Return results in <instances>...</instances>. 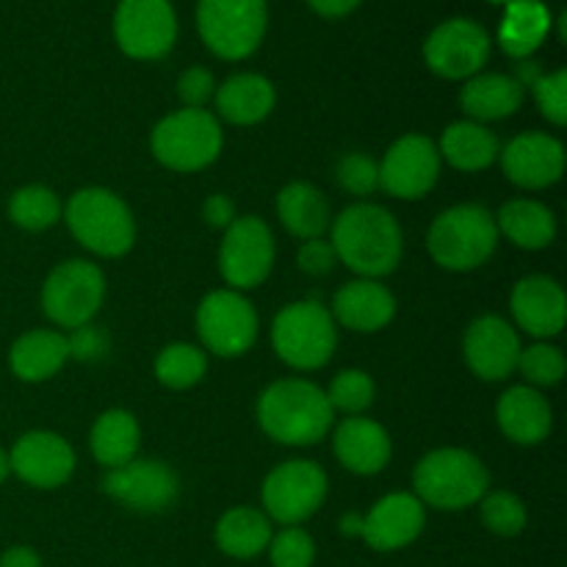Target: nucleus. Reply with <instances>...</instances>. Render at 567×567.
Returning a JSON list of instances; mask_svg holds the SVG:
<instances>
[{"label": "nucleus", "instance_id": "41", "mask_svg": "<svg viewBox=\"0 0 567 567\" xmlns=\"http://www.w3.org/2000/svg\"><path fill=\"white\" fill-rule=\"evenodd\" d=\"M532 86H535V100L540 114L551 125L563 127L567 122V72L557 70L551 75H540Z\"/></svg>", "mask_w": 567, "mask_h": 567}, {"label": "nucleus", "instance_id": "12", "mask_svg": "<svg viewBox=\"0 0 567 567\" xmlns=\"http://www.w3.org/2000/svg\"><path fill=\"white\" fill-rule=\"evenodd\" d=\"M275 266V236L258 216L233 219L219 247V271L233 291L264 286Z\"/></svg>", "mask_w": 567, "mask_h": 567}, {"label": "nucleus", "instance_id": "42", "mask_svg": "<svg viewBox=\"0 0 567 567\" xmlns=\"http://www.w3.org/2000/svg\"><path fill=\"white\" fill-rule=\"evenodd\" d=\"M177 94L186 109H205V103L216 94L214 75L205 66H188L177 81Z\"/></svg>", "mask_w": 567, "mask_h": 567}, {"label": "nucleus", "instance_id": "48", "mask_svg": "<svg viewBox=\"0 0 567 567\" xmlns=\"http://www.w3.org/2000/svg\"><path fill=\"white\" fill-rule=\"evenodd\" d=\"M9 474H11V465H9V454L3 452V449H0V485H3L6 480H9Z\"/></svg>", "mask_w": 567, "mask_h": 567}, {"label": "nucleus", "instance_id": "7", "mask_svg": "<svg viewBox=\"0 0 567 567\" xmlns=\"http://www.w3.org/2000/svg\"><path fill=\"white\" fill-rule=\"evenodd\" d=\"M221 125L210 111L181 109L153 127L150 147L158 164L175 172H199L221 153Z\"/></svg>", "mask_w": 567, "mask_h": 567}, {"label": "nucleus", "instance_id": "30", "mask_svg": "<svg viewBox=\"0 0 567 567\" xmlns=\"http://www.w3.org/2000/svg\"><path fill=\"white\" fill-rule=\"evenodd\" d=\"M277 214L286 230L291 236L302 238V241H313V238L324 236L330 227V205H327L324 194L310 183H288L280 194H277Z\"/></svg>", "mask_w": 567, "mask_h": 567}, {"label": "nucleus", "instance_id": "33", "mask_svg": "<svg viewBox=\"0 0 567 567\" xmlns=\"http://www.w3.org/2000/svg\"><path fill=\"white\" fill-rule=\"evenodd\" d=\"M271 520L255 507L227 509L216 524V546L233 559H252L269 548Z\"/></svg>", "mask_w": 567, "mask_h": 567}, {"label": "nucleus", "instance_id": "27", "mask_svg": "<svg viewBox=\"0 0 567 567\" xmlns=\"http://www.w3.org/2000/svg\"><path fill=\"white\" fill-rule=\"evenodd\" d=\"M524 103V86L518 78L502 75V72H485V75L468 78L460 92V105L471 122L507 120Z\"/></svg>", "mask_w": 567, "mask_h": 567}, {"label": "nucleus", "instance_id": "2", "mask_svg": "<svg viewBox=\"0 0 567 567\" xmlns=\"http://www.w3.org/2000/svg\"><path fill=\"white\" fill-rule=\"evenodd\" d=\"M336 410L327 393L308 380L271 382L258 399V424L282 446H313L330 432Z\"/></svg>", "mask_w": 567, "mask_h": 567}, {"label": "nucleus", "instance_id": "16", "mask_svg": "<svg viewBox=\"0 0 567 567\" xmlns=\"http://www.w3.org/2000/svg\"><path fill=\"white\" fill-rule=\"evenodd\" d=\"M103 491L136 513H164L177 498V474L161 460H131L105 474Z\"/></svg>", "mask_w": 567, "mask_h": 567}, {"label": "nucleus", "instance_id": "21", "mask_svg": "<svg viewBox=\"0 0 567 567\" xmlns=\"http://www.w3.org/2000/svg\"><path fill=\"white\" fill-rule=\"evenodd\" d=\"M426 526V507L413 493H391L380 498L360 524V535L374 551H399L419 540Z\"/></svg>", "mask_w": 567, "mask_h": 567}, {"label": "nucleus", "instance_id": "18", "mask_svg": "<svg viewBox=\"0 0 567 567\" xmlns=\"http://www.w3.org/2000/svg\"><path fill=\"white\" fill-rule=\"evenodd\" d=\"M465 363L480 380L498 382L507 380L518 369L520 338L509 321L502 316H480L471 321L463 341Z\"/></svg>", "mask_w": 567, "mask_h": 567}, {"label": "nucleus", "instance_id": "29", "mask_svg": "<svg viewBox=\"0 0 567 567\" xmlns=\"http://www.w3.org/2000/svg\"><path fill=\"white\" fill-rule=\"evenodd\" d=\"M89 446H92L94 460L103 468L114 471L136 460L138 446H142V430H138L136 415L127 410H109L100 415L89 435Z\"/></svg>", "mask_w": 567, "mask_h": 567}, {"label": "nucleus", "instance_id": "10", "mask_svg": "<svg viewBox=\"0 0 567 567\" xmlns=\"http://www.w3.org/2000/svg\"><path fill=\"white\" fill-rule=\"evenodd\" d=\"M197 332L216 358H241L258 341V313L241 291H210L197 308Z\"/></svg>", "mask_w": 567, "mask_h": 567}, {"label": "nucleus", "instance_id": "22", "mask_svg": "<svg viewBox=\"0 0 567 567\" xmlns=\"http://www.w3.org/2000/svg\"><path fill=\"white\" fill-rule=\"evenodd\" d=\"M332 449H336L338 463L347 471L358 476H374L391 460V435L377 421L352 415L338 424Z\"/></svg>", "mask_w": 567, "mask_h": 567}, {"label": "nucleus", "instance_id": "49", "mask_svg": "<svg viewBox=\"0 0 567 567\" xmlns=\"http://www.w3.org/2000/svg\"><path fill=\"white\" fill-rule=\"evenodd\" d=\"M491 3H498V6H507L509 0H491Z\"/></svg>", "mask_w": 567, "mask_h": 567}, {"label": "nucleus", "instance_id": "9", "mask_svg": "<svg viewBox=\"0 0 567 567\" xmlns=\"http://www.w3.org/2000/svg\"><path fill=\"white\" fill-rule=\"evenodd\" d=\"M105 299V275L89 260H66L48 275L42 286V308L53 324L64 330L86 327Z\"/></svg>", "mask_w": 567, "mask_h": 567}, {"label": "nucleus", "instance_id": "15", "mask_svg": "<svg viewBox=\"0 0 567 567\" xmlns=\"http://www.w3.org/2000/svg\"><path fill=\"white\" fill-rule=\"evenodd\" d=\"M380 188L399 199H421L441 177V153L430 136L408 133L388 147L380 161Z\"/></svg>", "mask_w": 567, "mask_h": 567}, {"label": "nucleus", "instance_id": "35", "mask_svg": "<svg viewBox=\"0 0 567 567\" xmlns=\"http://www.w3.org/2000/svg\"><path fill=\"white\" fill-rule=\"evenodd\" d=\"M9 219L28 233H42L61 219V203L48 186H22L9 199Z\"/></svg>", "mask_w": 567, "mask_h": 567}, {"label": "nucleus", "instance_id": "38", "mask_svg": "<svg viewBox=\"0 0 567 567\" xmlns=\"http://www.w3.org/2000/svg\"><path fill=\"white\" fill-rule=\"evenodd\" d=\"M526 507L515 493L496 491L482 496V524L498 537H515L526 529Z\"/></svg>", "mask_w": 567, "mask_h": 567}, {"label": "nucleus", "instance_id": "11", "mask_svg": "<svg viewBox=\"0 0 567 567\" xmlns=\"http://www.w3.org/2000/svg\"><path fill=\"white\" fill-rule=\"evenodd\" d=\"M266 518L282 526H299L319 513L327 498V474L310 460H288L264 482Z\"/></svg>", "mask_w": 567, "mask_h": 567}, {"label": "nucleus", "instance_id": "31", "mask_svg": "<svg viewBox=\"0 0 567 567\" xmlns=\"http://www.w3.org/2000/svg\"><path fill=\"white\" fill-rule=\"evenodd\" d=\"M441 158L460 172H482L498 158V138L480 122H452L437 144Z\"/></svg>", "mask_w": 567, "mask_h": 567}, {"label": "nucleus", "instance_id": "3", "mask_svg": "<svg viewBox=\"0 0 567 567\" xmlns=\"http://www.w3.org/2000/svg\"><path fill=\"white\" fill-rule=\"evenodd\" d=\"M413 487V496L424 507L457 513L474 507L482 496H487L491 474L485 463L465 449H437L415 465Z\"/></svg>", "mask_w": 567, "mask_h": 567}, {"label": "nucleus", "instance_id": "8", "mask_svg": "<svg viewBox=\"0 0 567 567\" xmlns=\"http://www.w3.org/2000/svg\"><path fill=\"white\" fill-rule=\"evenodd\" d=\"M269 22L266 0H199L197 28L208 50L238 61L260 48Z\"/></svg>", "mask_w": 567, "mask_h": 567}, {"label": "nucleus", "instance_id": "5", "mask_svg": "<svg viewBox=\"0 0 567 567\" xmlns=\"http://www.w3.org/2000/svg\"><path fill=\"white\" fill-rule=\"evenodd\" d=\"M61 214L75 241L100 258H120L131 252L136 241V221L131 208L109 188H81L72 194Z\"/></svg>", "mask_w": 567, "mask_h": 567}, {"label": "nucleus", "instance_id": "6", "mask_svg": "<svg viewBox=\"0 0 567 567\" xmlns=\"http://www.w3.org/2000/svg\"><path fill=\"white\" fill-rule=\"evenodd\" d=\"M271 347L277 358L297 371H316L336 354L338 330L330 310L319 302H291L275 316Z\"/></svg>", "mask_w": 567, "mask_h": 567}, {"label": "nucleus", "instance_id": "45", "mask_svg": "<svg viewBox=\"0 0 567 567\" xmlns=\"http://www.w3.org/2000/svg\"><path fill=\"white\" fill-rule=\"evenodd\" d=\"M203 214L210 227H225V230L233 225V219H236V208H233L230 197H225V194H214V197H208Z\"/></svg>", "mask_w": 567, "mask_h": 567}, {"label": "nucleus", "instance_id": "37", "mask_svg": "<svg viewBox=\"0 0 567 567\" xmlns=\"http://www.w3.org/2000/svg\"><path fill=\"white\" fill-rule=\"evenodd\" d=\"M324 393L332 410L360 415L363 410L371 408V402H374V380H371L365 371L347 369L341 371V374H336V380L330 382V388H327Z\"/></svg>", "mask_w": 567, "mask_h": 567}, {"label": "nucleus", "instance_id": "44", "mask_svg": "<svg viewBox=\"0 0 567 567\" xmlns=\"http://www.w3.org/2000/svg\"><path fill=\"white\" fill-rule=\"evenodd\" d=\"M70 343V358L81 360H94L105 352V336L97 330V327H78L72 332V338H66Z\"/></svg>", "mask_w": 567, "mask_h": 567}, {"label": "nucleus", "instance_id": "47", "mask_svg": "<svg viewBox=\"0 0 567 567\" xmlns=\"http://www.w3.org/2000/svg\"><path fill=\"white\" fill-rule=\"evenodd\" d=\"M310 9L321 17H347L360 6V0H308Z\"/></svg>", "mask_w": 567, "mask_h": 567}, {"label": "nucleus", "instance_id": "28", "mask_svg": "<svg viewBox=\"0 0 567 567\" xmlns=\"http://www.w3.org/2000/svg\"><path fill=\"white\" fill-rule=\"evenodd\" d=\"M551 31V11L543 0H509L498 25L502 50L513 59H529Z\"/></svg>", "mask_w": 567, "mask_h": 567}, {"label": "nucleus", "instance_id": "19", "mask_svg": "<svg viewBox=\"0 0 567 567\" xmlns=\"http://www.w3.org/2000/svg\"><path fill=\"white\" fill-rule=\"evenodd\" d=\"M502 155V169L518 188H548L563 177L565 172V147L557 136L548 133L532 131L520 133L504 150Z\"/></svg>", "mask_w": 567, "mask_h": 567}, {"label": "nucleus", "instance_id": "43", "mask_svg": "<svg viewBox=\"0 0 567 567\" xmlns=\"http://www.w3.org/2000/svg\"><path fill=\"white\" fill-rule=\"evenodd\" d=\"M297 260H299V269H302L305 275L321 277V275H330V271L336 269L338 255H336V249H332L330 241L313 238V241L302 244Z\"/></svg>", "mask_w": 567, "mask_h": 567}, {"label": "nucleus", "instance_id": "36", "mask_svg": "<svg viewBox=\"0 0 567 567\" xmlns=\"http://www.w3.org/2000/svg\"><path fill=\"white\" fill-rule=\"evenodd\" d=\"M565 354L563 349H557L554 343H532V347L520 349L518 369L524 374V380L535 388H554L557 382H563L565 377Z\"/></svg>", "mask_w": 567, "mask_h": 567}, {"label": "nucleus", "instance_id": "23", "mask_svg": "<svg viewBox=\"0 0 567 567\" xmlns=\"http://www.w3.org/2000/svg\"><path fill=\"white\" fill-rule=\"evenodd\" d=\"M396 316V299L380 280L347 282L332 299V319L352 332H380Z\"/></svg>", "mask_w": 567, "mask_h": 567}, {"label": "nucleus", "instance_id": "40", "mask_svg": "<svg viewBox=\"0 0 567 567\" xmlns=\"http://www.w3.org/2000/svg\"><path fill=\"white\" fill-rule=\"evenodd\" d=\"M338 186L354 197H369L374 188H380V166L363 153H349L338 161Z\"/></svg>", "mask_w": 567, "mask_h": 567}, {"label": "nucleus", "instance_id": "26", "mask_svg": "<svg viewBox=\"0 0 567 567\" xmlns=\"http://www.w3.org/2000/svg\"><path fill=\"white\" fill-rule=\"evenodd\" d=\"M216 111L233 125H258L271 114L277 103V92L269 78L258 72H241L233 75L216 89Z\"/></svg>", "mask_w": 567, "mask_h": 567}, {"label": "nucleus", "instance_id": "13", "mask_svg": "<svg viewBox=\"0 0 567 567\" xmlns=\"http://www.w3.org/2000/svg\"><path fill=\"white\" fill-rule=\"evenodd\" d=\"M114 37L125 55L138 61L161 59L177 39V17L169 0H120Z\"/></svg>", "mask_w": 567, "mask_h": 567}, {"label": "nucleus", "instance_id": "1", "mask_svg": "<svg viewBox=\"0 0 567 567\" xmlns=\"http://www.w3.org/2000/svg\"><path fill=\"white\" fill-rule=\"evenodd\" d=\"M330 244L338 264H347L365 280L391 275L404 252V236L396 216L374 203H354L332 221Z\"/></svg>", "mask_w": 567, "mask_h": 567}, {"label": "nucleus", "instance_id": "20", "mask_svg": "<svg viewBox=\"0 0 567 567\" xmlns=\"http://www.w3.org/2000/svg\"><path fill=\"white\" fill-rule=\"evenodd\" d=\"M509 308H513L515 324L532 338L548 341L565 330L567 297L554 277L532 275L515 282Z\"/></svg>", "mask_w": 567, "mask_h": 567}, {"label": "nucleus", "instance_id": "39", "mask_svg": "<svg viewBox=\"0 0 567 567\" xmlns=\"http://www.w3.org/2000/svg\"><path fill=\"white\" fill-rule=\"evenodd\" d=\"M271 567H313L316 563V543L299 526H286L282 532L271 535L269 540Z\"/></svg>", "mask_w": 567, "mask_h": 567}, {"label": "nucleus", "instance_id": "24", "mask_svg": "<svg viewBox=\"0 0 567 567\" xmlns=\"http://www.w3.org/2000/svg\"><path fill=\"white\" fill-rule=\"evenodd\" d=\"M496 419L504 435L518 446H537L551 435L554 413L548 399L537 388H509L496 404Z\"/></svg>", "mask_w": 567, "mask_h": 567}, {"label": "nucleus", "instance_id": "25", "mask_svg": "<svg viewBox=\"0 0 567 567\" xmlns=\"http://www.w3.org/2000/svg\"><path fill=\"white\" fill-rule=\"evenodd\" d=\"M70 360V343L59 330H31L9 349V369L22 382H44Z\"/></svg>", "mask_w": 567, "mask_h": 567}, {"label": "nucleus", "instance_id": "4", "mask_svg": "<svg viewBox=\"0 0 567 567\" xmlns=\"http://www.w3.org/2000/svg\"><path fill=\"white\" fill-rule=\"evenodd\" d=\"M498 247L496 216L485 205H454L432 221L426 249L449 271H471L493 258Z\"/></svg>", "mask_w": 567, "mask_h": 567}, {"label": "nucleus", "instance_id": "46", "mask_svg": "<svg viewBox=\"0 0 567 567\" xmlns=\"http://www.w3.org/2000/svg\"><path fill=\"white\" fill-rule=\"evenodd\" d=\"M0 567H42V559H39V554L33 548L11 546L0 557Z\"/></svg>", "mask_w": 567, "mask_h": 567}, {"label": "nucleus", "instance_id": "17", "mask_svg": "<svg viewBox=\"0 0 567 567\" xmlns=\"http://www.w3.org/2000/svg\"><path fill=\"white\" fill-rule=\"evenodd\" d=\"M11 474L39 491H53L75 474V452L55 432H28L9 452Z\"/></svg>", "mask_w": 567, "mask_h": 567}, {"label": "nucleus", "instance_id": "34", "mask_svg": "<svg viewBox=\"0 0 567 567\" xmlns=\"http://www.w3.org/2000/svg\"><path fill=\"white\" fill-rule=\"evenodd\" d=\"M208 371V358L199 347L192 343H169L155 358V377L164 388L172 391H186L194 388Z\"/></svg>", "mask_w": 567, "mask_h": 567}, {"label": "nucleus", "instance_id": "14", "mask_svg": "<svg viewBox=\"0 0 567 567\" xmlns=\"http://www.w3.org/2000/svg\"><path fill=\"white\" fill-rule=\"evenodd\" d=\"M424 59L435 75L446 81H468L480 75L491 59V37L485 28L465 17L441 22L424 44Z\"/></svg>", "mask_w": 567, "mask_h": 567}, {"label": "nucleus", "instance_id": "32", "mask_svg": "<svg viewBox=\"0 0 567 567\" xmlns=\"http://www.w3.org/2000/svg\"><path fill=\"white\" fill-rule=\"evenodd\" d=\"M496 227L520 249H546L557 238V219L551 208L537 199H509L498 210Z\"/></svg>", "mask_w": 567, "mask_h": 567}]
</instances>
